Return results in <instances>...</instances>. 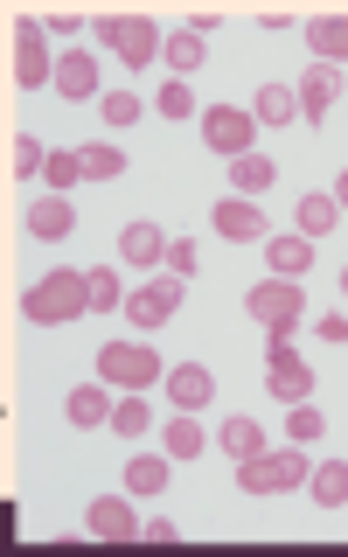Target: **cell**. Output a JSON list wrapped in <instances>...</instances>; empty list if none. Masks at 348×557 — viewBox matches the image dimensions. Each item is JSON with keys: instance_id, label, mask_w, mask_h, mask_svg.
Masks as SVG:
<instances>
[{"instance_id": "7a4b0ae2", "label": "cell", "mask_w": 348, "mask_h": 557, "mask_svg": "<svg viewBox=\"0 0 348 557\" xmlns=\"http://www.w3.org/2000/svg\"><path fill=\"white\" fill-rule=\"evenodd\" d=\"M91 35H98V49H112V57L126 63V70L161 63V42H167V28H161V22H147V14H98Z\"/></svg>"}, {"instance_id": "5bb4252c", "label": "cell", "mask_w": 348, "mask_h": 557, "mask_svg": "<svg viewBox=\"0 0 348 557\" xmlns=\"http://www.w3.org/2000/svg\"><path fill=\"white\" fill-rule=\"evenodd\" d=\"M293 91H300V119H313V126H321V112L341 98V70H335V63H307Z\"/></svg>"}, {"instance_id": "ac0fdd59", "label": "cell", "mask_w": 348, "mask_h": 557, "mask_svg": "<svg viewBox=\"0 0 348 557\" xmlns=\"http://www.w3.org/2000/svg\"><path fill=\"white\" fill-rule=\"evenodd\" d=\"M119 258L139 265V272H153L167 258V231H161V223H126V231H119Z\"/></svg>"}, {"instance_id": "60d3db41", "label": "cell", "mask_w": 348, "mask_h": 557, "mask_svg": "<svg viewBox=\"0 0 348 557\" xmlns=\"http://www.w3.org/2000/svg\"><path fill=\"white\" fill-rule=\"evenodd\" d=\"M341 293H348V265H341Z\"/></svg>"}, {"instance_id": "6da1fadb", "label": "cell", "mask_w": 348, "mask_h": 557, "mask_svg": "<svg viewBox=\"0 0 348 557\" xmlns=\"http://www.w3.org/2000/svg\"><path fill=\"white\" fill-rule=\"evenodd\" d=\"M77 313H91V278L84 272H42L22 293V321L35 327H70Z\"/></svg>"}, {"instance_id": "f546056e", "label": "cell", "mask_w": 348, "mask_h": 557, "mask_svg": "<svg viewBox=\"0 0 348 557\" xmlns=\"http://www.w3.org/2000/svg\"><path fill=\"white\" fill-rule=\"evenodd\" d=\"M42 182H49V196H70V188L84 182V161H77V147H49V168H42Z\"/></svg>"}, {"instance_id": "d6986e66", "label": "cell", "mask_w": 348, "mask_h": 557, "mask_svg": "<svg viewBox=\"0 0 348 557\" xmlns=\"http://www.w3.org/2000/svg\"><path fill=\"white\" fill-rule=\"evenodd\" d=\"M167 481H174V460H167V453H133V460H126V495L153 502V495H167Z\"/></svg>"}, {"instance_id": "8d00e7d4", "label": "cell", "mask_w": 348, "mask_h": 557, "mask_svg": "<svg viewBox=\"0 0 348 557\" xmlns=\"http://www.w3.org/2000/svg\"><path fill=\"white\" fill-rule=\"evenodd\" d=\"M42 28H49V42H63V49H77V35H84L77 14H42Z\"/></svg>"}, {"instance_id": "2e32d148", "label": "cell", "mask_w": 348, "mask_h": 557, "mask_svg": "<svg viewBox=\"0 0 348 557\" xmlns=\"http://www.w3.org/2000/svg\"><path fill=\"white\" fill-rule=\"evenodd\" d=\"M167 383V397H174V411H202L209 397H216V376L202 370V362H174V370L161 376Z\"/></svg>"}, {"instance_id": "f35d334b", "label": "cell", "mask_w": 348, "mask_h": 557, "mask_svg": "<svg viewBox=\"0 0 348 557\" xmlns=\"http://www.w3.org/2000/svg\"><path fill=\"white\" fill-rule=\"evenodd\" d=\"M321 335L327 342H348V313H321Z\"/></svg>"}, {"instance_id": "7c38bea8", "label": "cell", "mask_w": 348, "mask_h": 557, "mask_svg": "<svg viewBox=\"0 0 348 557\" xmlns=\"http://www.w3.org/2000/svg\"><path fill=\"white\" fill-rule=\"evenodd\" d=\"M112 405H119V391H112L104 376L77 383V391L63 397V411H70V425H77V432H98V425H112Z\"/></svg>"}, {"instance_id": "277c9868", "label": "cell", "mask_w": 348, "mask_h": 557, "mask_svg": "<svg viewBox=\"0 0 348 557\" xmlns=\"http://www.w3.org/2000/svg\"><path fill=\"white\" fill-rule=\"evenodd\" d=\"M57 84V49H49L42 14H22L14 22V91H49Z\"/></svg>"}, {"instance_id": "30bf717a", "label": "cell", "mask_w": 348, "mask_h": 557, "mask_svg": "<svg viewBox=\"0 0 348 557\" xmlns=\"http://www.w3.org/2000/svg\"><path fill=\"white\" fill-rule=\"evenodd\" d=\"M84 530H91L98 544H133V536H139V509L126 495H98L91 509H84Z\"/></svg>"}, {"instance_id": "4fadbf2b", "label": "cell", "mask_w": 348, "mask_h": 557, "mask_svg": "<svg viewBox=\"0 0 348 557\" xmlns=\"http://www.w3.org/2000/svg\"><path fill=\"white\" fill-rule=\"evenodd\" d=\"M265 391L278 397V405H307V397H313V370L293 356V348H286V356H265Z\"/></svg>"}, {"instance_id": "52a82bcc", "label": "cell", "mask_w": 348, "mask_h": 557, "mask_svg": "<svg viewBox=\"0 0 348 557\" xmlns=\"http://www.w3.org/2000/svg\"><path fill=\"white\" fill-rule=\"evenodd\" d=\"M202 147L223 161H244V153H258V119L237 104H202Z\"/></svg>"}, {"instance_id": "f1b7e54d", "label": "cell", "mask_w": 348, "mask_h": 557, "mask_svg": "<svg viewBox=\"0 0 348 557\" xmlns=\"http://www.w3.org/2000/svg\"><path fill=\"white\" fill-rule=\"evenodd\" d=\"M77 161H84V182H119V174H126V153H119L112 139H91V147H77Z\"/></svg>"}, {"instance_id": "cb8c5ba5", "label": "cell", "mask_w": 348, "mask_h": 557, "mask_svg": "<svg viewBox=\"0 0 348 557\" xmlns=\"http://www.w3.org/2000/svg\"><path fill=\"white\" fill-rule=\"evenodd\" d=\"M209 440H202V425H196V411H174L167 425H161V453L167 460H196Z\"/></svg>"}, {"instance_id": "1f68e13d", "label": "cell", "mask_w": 348, "mask_h": 557, "mask_svg": "<svg viewBox=\"0 0 348 557\" xmlns=\"http://www.w3.org/2000/svg\"><path fill=\"white\" fill-rule=\"evenodd\" d=\"M84 278H91V313H119V307H126V286H119L112 265H91Z\"/></svg>"}, {"instance_id": "e0dca14e", "label": "cell", "mask_w": 348, "mask_h": 557, "mask_svg": "<svg viewBox=\"0 0 348 557\" xmlns=\"http://www.w3.org/2000/svg\"><path fill=\"white\" fill-rule=\"evenodd\" d=\"M307 35V49H313V63H348V14H313V22L300 28Z\"/></svg>"}, {"instance_id": "4dcf8cb0", "label": "cell", "mask_w": 348, "mask_h": 557, "mask_svg": "<svg viewBox=\"0 0 348 557\" xmlns=\"http://www.w3.org/2000/svg\"><path fill=\"white\" fill-rule=\"evenodd\" d=\"M8 168H14V182H28V174H42L49 168V147L35 133H14V147H8Z\"/></svg>"}, {"instance_id": "e575fe53", "label": "cell", "mask_w": 348, "mask_h": 557, "mask_svg": "<svg viewBox=\"0 0 348 557\" xmlns=\"http://www.w3.org/2000/svg\"><path fill=\"white\" fill-rule=\"evenodd\" d=\"M293 411V446H313V440H321V432H327V418H321V405H313V397H307V405H286Z\"/></svg>"}, {"instance_id": "8fae6325", "label": "cell", "mask_w": 348, "mask_h": 557, "mask_svg": "<svg viewBox=\"0 0 348 557\" xmlns=\"http://www.w3.org/2000/svg\"><path fill=\"white\" fill-rule=\"evenodd\" d=\"M209 223H216V237H231V244H265V209H258L251 196H223L216 209H209Z\"/></svg>"}, {"instance_id": "74e56055", "label": "cell", "mask_w": 348, "mask_h": 557, "mask_svg": "<svg viewBox=\"0 0 348 557\" xmlns=\"http://www.w3.org/2000/svg\"><path fill=\"white\" fill-rule=\"evenodd\" d=\"M139 536H147V544H174V516H147V522H139Z\"/></svg>"}, {"instance_id": "603a6c76", "label": "cell", "mask_w": 348, "mask_h": 557, "mask_svg": "<svg viewBox=\"0 0 348 557\" xmlns=\"http://www.w3.org/2000/svg\"><path fill=\"white\" fill-rule=\"evenodd\" d=\"M216 446L231 453V467H237V460H258V453H265V432H258V418H237V411H231V418L216 425Z\"/></svg>"}, {"instance_id": "9c48e42d", "label": "cell", "mask_w": 348, "mask_h": 557, "mask_svg": "<svg viewBox=\"0 0 348 557\" xmlns=\"http://www.w3.org/2000/svg\"><path fill=\"white\" fill-rule=\"evenodd\" d=\"M49 91L70 98V104H98V98H104L98 57H91V49H63V57H57V84H49Z\"/></svg>"}, {"instance_id": "9a60e30c", "label": "cell", "mask_w": 348, "mask_h": 557, "mask_svg": "<svg viewBox=\"0 0 348 557\" xmlns=\"http://www.w3.org/2000/svg\"><path fill=\"white\" fill-rule=\"evenodd\" d=\"M265 265H272V278H307V272H313V237L272 231V237H265Z\"/></svg>"}, {"instance_id": "3957f363", "label": "cell", "mask_w": 348, "mask_h": 557, "mask_svg": "<svg viewBox=\"0 0 348 557\" xmlns=\"http://www.w3.org/2000/svg\"><path fill=\"white\" fill-rule=\"evenodd\" d=\"M307 474H313V460H307V453L293 446V440H286V446H265L258 460H237V487H244V495H258V502L307 487Z\"/></svg>"}, {"instance_id": "ba28073f", "label": "cell", "mask_w": 348, "mask_h": 557, "mask_svg": "<svg viewBox=\"0 0 348 557\" xmlns=\"http://www.w3.org/2000/svg\"><path fill=\"white\" fill-rule=\"evenodd\" d=\"M188 300V278H174V272H161V278H147V286H133L126 293V321L139 327V335H153V327H167L174 321V307Z\"/></svg>"}, {"instance_id": "ffe728a7", "label": "cell", "mask_w": 348, "mask_h": 557, "mask_svg": "<svg viewBox=\"0 0 348 557\" xmlns=\"http://www.w3.org/2000/svg\"><path fill=\"white\" fill-rule=\"evenodd\" d=\"M77 231V209H70V196H35L28 202V237H42V244H57Z\"/></svg>"}, {"instance_id": "484cf974", "label": "cell", "mask_w": 348, "mask_h": 557, "mask_svg": "<svg viewBox=\"0 0 348 557\" xmlns=\"http://www.w3.org/2000/svg\"><path fill=\"white\" fill-rule=\"evenodd\" d=\"M161 63H167L174 77L188 84V77H196V70L209 63V57H202V35H188V28H167V42H161Z\"/></svg>"}, {"instance_id": "8992f818", "label": "cell", "mask_w": 348, "mask_h": 557, "mask_svg": "<svg viewBox=\"0 0 348 557\" xmlns=\"http://www.w3.org/2000/svg\"><path fill=\"white\" fill-rule=\"evenodd\" d=\"M244 313H251L258 327H286L293 335V327L307 321V286L300 278H258V286L244 293Z\"/></svg>"}, {"instance_id": "d590c367", "label": "cell", "mask_w": 348, "mask_h": 557, "mask_svg": "<svg viewBox=\"0 0 348 557\" xmlns=\"http://www.w3.org/2000/svg\"><path fill=\"white\" fill-rule=\"evenodd\" d=\"M202 265V251H196V244H188V237H167V258H161V272H174V278H188V272H196Z\"/></svg>"}, {"instance_id": "44dd1931", "label": "cell", "mask_w": 348, "mask_h": 557, "mask_svg": "<svg viewBox=\"0 0 348 557\" xmlns=\"http://www.w3.org/2000/svg\"><path fill=\"white\" fill-rule=\"evenodd\" d=\"M293 231L321 244L327 231H341V202L335 196H300V202H293Z\"/></svg>"}, {"instance_id": "4316f807", "label": "cell", "mask_w": 348, "mask_h": 557, "mask_svg": "<svg viewBox=\"0 0 348 557\" xmlns=\"http://www.w3.org/2000/svg\"><path fill=\"white\" fill-rule=\"evenodd\" d=\"M307 495L321 502V509H348V460H321L307 474Z\"/></svg>"}, {"instance_id": "83f0119b", "label": "cell", "mask_w": 348, "mask_h": 557, "mask_svg": "<svg viewBox=\"0 0 348 557\" xmlns=\"http://www.w3.org/2000/svg\"><path fill=\"white\" fill-rule=\"evenodd\" d=\"M231 196H265V188L278 182V161L272 153H244V161H231Z\"/></svg>"}, {"instance_id": "ab89813d", "label": "cell", "mask_w": 348, "mask_h": 557, "mask_svg": "<svg viewBox=\"0 0 348 557\" xmlns=\"http://www.w3.org/2000/svg\"><path fill=\"white\" fill-rule=\"evenodd\" d=\"M327 196H335V202H341V216H348V168L335 174V188H327Z\"/></svg>"}, {"instance_id": "5b68a950", "label": "cell", "mask_w": 348, "mask_h": 557, "mask_svg": "<svg viewBox=\"0 0 348 557\" xmlns=\"http://www.w3.org/2000/svg\"><path fill=\"white\" fill-rule=\"evenodd\" d=\"M98 376L112 383V391H153V383L167 376V362L153 356L147 342H104L98 348Z\"/></svg>"}, {"instance_id": "d6a6232c", "label": "cell", "mask_w": 348, "mask_h": 557, "mask_svg": "<svg viewBox=\"0 0 348 557\" xmlns=\"http://www.w3.org/2000/svg\"><path fill=\"white\" fill-rule=\"evenodd\" d=\"M153 112H161V119H174V126H182V119H196L202 104H196V91H188L182 77H167V84H161V98H153Z\"/></svg>"}, {"instance_id": "d4e9b609", "label": "cell", "mask_w": 348, "mask_h": 557, "mask_svg": "<svg viewBox=\"0 0 348 557\" xmlns=\"http://www.w3.org/2000/svg\"><path fill=\"white\" fill-rule=\"evenodd\" d=\"M112 440H139V432H153V411H147V391H119V405H112Z\"/></svg>"}, {"instance_id": "836d02e7", "label": "cell", "mask_w": 348, "mask_h": 557, "mask_svg": "<svg viewBox=\"0 0 348 557\" xmlns=\"http://www.w3.org/2000/svg\"><path fill=\"white\" fill-rule=\"evenodd\" d=\"M98 119H104L112 133H126L133 119H147V104H139L133 91H104V98H98Z\"/></svg>"}, {"instance_id": "7402d4cb", "label": "cell", "mask_w": 348, "mask_h": 557, "mask_svg": "<svg viewBox=\"0 0 348 557\" xmlns=\"http://www.w3.org/2000/svg\"><path fill=\"white\" fill-rule=\"evenodd\" d=\"M293 112H300V91H293V84H258V91H251V119H258V126H293Z\"/></svg>"}]
</instances>
